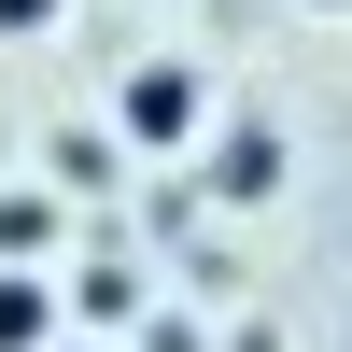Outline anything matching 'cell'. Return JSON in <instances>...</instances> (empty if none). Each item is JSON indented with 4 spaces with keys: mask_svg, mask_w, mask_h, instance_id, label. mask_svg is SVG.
I'll use <instances>...</instances> for the list:
<instances>
[{
    "mask_svg": "<svg viewBox=\"0 0 352 352\" xmlns=\"http://www.w3.org/2000/svg\"><path fill=\"white\" fill-rule=\"evenodd\" d=\"M197 113H212V85H197L184 56H141V71L113 85V127H127L141 155H184V141H197Z\"/></svg>",
    "mask_w": 352,
    "mask_h": 352,
    "instance_id": "6da1fadb",
    "label": "cell"
},
{
    "mask_svg": "<svg viewBox=\"0 0 352 352\" xmlns=\"http://www.w3.org/2000/svg\"><path fill=\"white\" fill-rule=\"evenodd\" d=\"M71 310H85V324L113 338V324H127V310H141V282H127V268H85V282H71Z\"/></svg>",
    "mask_w": 352,
    "mask_h": 352,
    "instance_id": "277c9868",
    "label": "cell"
},
{
    "mask_svg": "<svg viewBox=\"0 0 352 352\" xmlns=\"http://www.w3.org/2000/svg\"><path fill=\"white\" fill-rule=\"evenodd\" d=\"M43 338H56V296L28 268H0V352H43Z\"/></svg>",
    "mask_w": 352,
    "mask_h": 352,
    "instance_id": "3957f363",
    "label": "cell"
},
{
    "mask_svg": "<svg viewBox=\"0 0 352 352\" xmlns=\"http://www.w3.org/2000/svg\"><path fill=\"white\" fill-rule=\"evenodd\" d=\"M56 14H71V0H0V43H43Z\"/></svg>",
    "mask_w": 352,
    "mask_h": 352,
    "instance_id": "5b68a950",
    "label": "cell"
},
{
    "mask_svg": "<svg viewBox=\"0 0 352 352\" xmlns=\"http://www.w3.org/2000/svg\"><path fill=\"white\" fill-rule=\"evenodd\" d=\"M141 352H197V324H155V338H141Z\"/></svg>",
    "mask_w": 352,
    "mask_h": 352,
    "instance_id": "8992f818",
    "label": "cell"
},
{
    "mask_svg": "<svg viewBox=\"0 0 352 352\" xmlns=\"http://www.w3.org/2000/svg\"><path fill=\"white\" fill-rule=\"evenodd\" d=\"M85 352H113V338H85Z\"/></svg>",
    "mask_w": 352,
    "mask_h": 352,
    "instance_id": "52a82bcc",
    "label": "cell"
},
{
    "mask_svg": "<svg viewBox=\"0 0 352 352\" xmlns=\"http://www.w3.org/2000/svg\"><path fill=\"white\" fill-rule=\"evenodd\" d=\"M282 184V141L268 127H226V155H212V197H268Z\"/></svg>",
    "mask_w": 352,
    "mask_h": 352,
    "instance_id": "7a4b0ae2",
    "label": "cell"
}]
</instances>
